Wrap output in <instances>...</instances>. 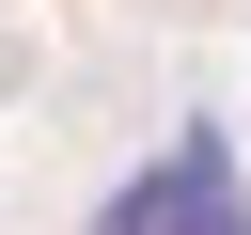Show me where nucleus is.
<instances>
[{
	"instance_id": "obj_1",
	"label": "nucleus",
	"mask_w": 251,
	"mask_h": 235,
	"mask_svg": "<svg viewBox=\"0 0 251 235\" xmlns=\"http://www.w3.org/2000/svg\"><path fill=\"white\" fill-rule=\"evenodd\" d=\"M110 235H235V188H220V141H188V157H173V172H157V188H141V204L110 219Z\"/></svg>"
}]
</instances>
